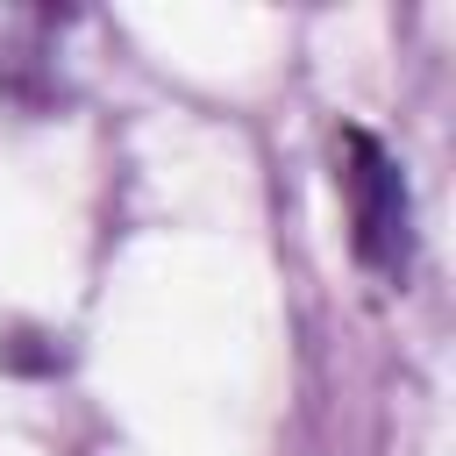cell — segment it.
I'll return each mask as SVG.
<instances>
[{
  "label": "cell",
  "mask_w": 456,
  "mask_h": 456,
  "mask_svg": "<svg viewBox=\"0 0 456 456\" xmlns=\"http://www.w3.org/2000/svg\"><path fill=\"white\" fill-rule=\"evenodd\" d=\"M342 200H349V249L363 271L378 278H406L413 264V192H406V164L370 135V128H342Z\"/></svg>",
  "instance_id": "6da1fadb"
}]
</instances>
